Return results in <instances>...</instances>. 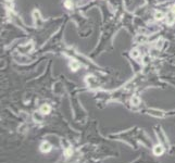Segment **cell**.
<instances>
[{
	"mask_svg": "<svg viewBox=\"0 0 175 163\" xmlns=\"http://www.w3.org/2000/svg\"><path fill=\"white\" fill-rule=\"evenodd\" d=\"M70 66H71V69H72L73 71H76V70L78 69L79 64H78V62H76V61H72V62L70 63Z\"/></svg>",
	"mask_w": 175,
	"mask_h": 163,
	"instance_id": "obj_6",
	"label": "cell"
},
{
	"mask_svg": "<svg viewBox=\"0 0 175 163\" xmlns=\"http://www.w3.org/2000/svg\"><path fill=\"white\" fill-rule=\"evenodd\" d=\"M65 7H68V8H72V2L70 1V0H68V1L65 2Z\"/></svg>",
	"mask_w": 175,
	"mask_h": 163,
	"instance_id": "obj_12",
	"label": "cell"
},
{
	"mask_svg": "<svg viewBox=\"0 0 175 163\" xmlns=\"http://www.w3.org/2000/svg\"><path fill=\"white\" fill-rule=\"evenodd\" d=\"M171 12H173V13L175 14V4L172 7V9H171Z\"/></svg>",
	"mask_w": 175,
	"mask_h": 163,
	"instance_id": "obj_13",
	"label": "cell"
},
{
	"mask_svg": "<svg viewBox=\"0 0 175 163\" xmlns=\"http://www.w3.org/2000/svg\"><path fill=\"white\" fill-rule=\"evenodd\" d=\"M149 113L151 114V115H154V116H163V112H161V111H157V110H150L149 111Z\"/></svg>",
	"mask_w": 175,
	"mask_h": 163,
	"instance_id": "obj_8",
	"label": "cell"
},
{
	"mask_svg": "<svg viewBox=\"0 0 175 163\" xmlns=\"http://www.w3.org/2000/svg\"><path fill=\"white\" fill-rule=\"evenodd\" d=\"M164 40L163 39H159V40H157L155 41V48L157 49H161L162 48V45H163Z\"/></svg>",
	"mask_w": 175,
	"mask_h": 163,
	"instance_id": "obj_9",
	"label": "cell"
},
{
	"mask_svg": "<svg viewBox=\"0 0 175 163\" xmlns=\"http://www.w3.org/2000/svg\"><path fill=\"white\" fill-rule=\"evenodd\" d=\"M131 56H132L133 58H137L138 56H139V52H138V50H132Z\"/></svg>",
	"mask_w": 175,
	"mask_h": 163,
	"instance_id": "obj_10",
	"label": "cell"
},
{
	"mask_svg": "<svg viewBox=\"0 0 175 163\" xmlns=\"http://www.w3.org/2000/svg\"><path fill=\"white\" fill-rule=\"evenodd\" d=\"M163 153V147L160 146V145H158V146H155L154 147V155H162Z\"/></svg>",
	"mask_w": 175,
	"mask_h": 163,
	"instance_id": "obj_4",
	"label": "cell"
},
{
	"mask_svg": "<svg viewBox=\"0 0 175 163\" xmlns=\"http://www.w3.org/2000/svg\"><path fill=\"white\" fill-rule=\"evenodd\" d=\"M163 17H164V13L161 12V11H157V12L154 13V19H155V20H162Z\"/></svg>",
	"mask_w": 175,
	"mask_h": 163,
	"instance_id": "obj_5",
	"label": "cell"
},
{
	"mask_svg": "<svg viewBox=\"0 0 175 163\" xmlns=\"http://www.w3.org/2000/svg\"><path fill=\"white\" fill-rule=\"evenodd\" d=\"M136 41L144 44V42H146V41H147V37H146L145 35H139V36H138V37L136 38Z\"/></svg>",
	"mask_w": 175,
	"mask_h": 163,
	"instance_id": "obj_7",
	"label": "cell"
},
{
	"mask_svg": "<svg viewBox=\"0 0 175 163\" xmlns=\"http://www.w3.org/2000/svg\"><path fill=\"white\" fill-rule=\"evenodd\" d=\"M40 150H41L42 152H49V151L51 150V146H50L48 142H44L41 146H40Z\"/></svg>",
	"mask_w": 175,
	"mask_h": 163,
	"instance_id": "obj_1",
	"label": "cell"
},
{
	"mask_svg": "<svg viewBox=\"0 0 175 163\" xmlns=\"http://www.w3.org/2000/svg\"><path fill=\"white\" fill-rule=\"evenodd\" d=\"M40 112L42 114H48L50 112V107L48 104H44L41 108H40Z\"/></svg>",
	"mask_w": 175,
	"mask_h": 163,
	"instance_id": "obj_2",
	"label": "cell"
},
{
	"mask_svg": "<svg viewBox=\"0 0 175 163\" xmlns=\"http://www.w3.org/2000/svg\"><path fill=\"white\" fill-rule=\"evenodd\" d=\"M132 102H133L135 106H137L138 103H139V99H138V98H136V97H134V98L132 99Z\"/></svg>",
	"mask_w": 175,
	"mask_h": 163,
	"instance_id": "obj_11",
	"label": "cell"
},
{
	"mask_svg": "<svg viewBox=\"0 0 175 163\" xmlns=\"http://www.w3.org/2000/svg\"><path fill=\"white\" fill-rule=\"evenodd\" d=\"M174 13L173 12H171V13H169L168 15H167V23L168 24H172L173 22H174V20H175V17H174Z\"/></svg>",
	"mask_w": 175,
	"mask_h": 163,
	"instance_id": "obj_3",
	"label": "cell"
}]
</instances>
